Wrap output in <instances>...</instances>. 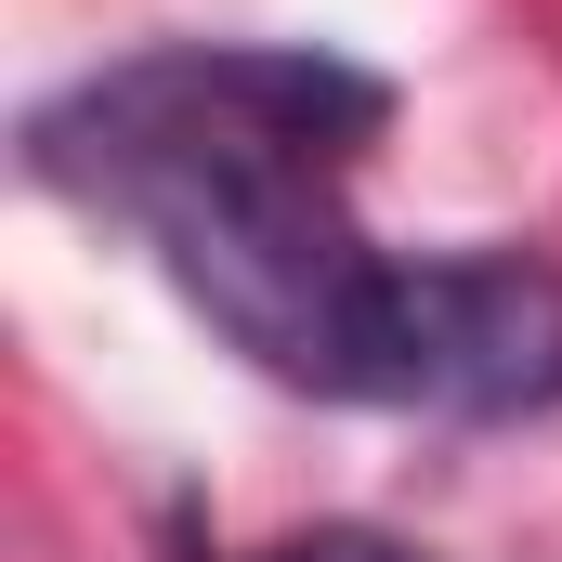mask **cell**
I'll return each mask as SVG.
<instances>
[{
	"mask_svg": "<svg viewBox=\"0 0 562 562\" xmlns=\"http://www.w3.org/2000/svg\"><path fill=\"white\" fill-rule=\"evenodd\" d=\"M393 79L314 40H170L26 119V170L132 223L170 288L288 393L537 419L562 406V262L537 249H380L340 170L380 144Z\"/></svg>",
	"mask_w": 562,
	"mask_h": 562,
	"instance_id": "cell-1",
	"label": "cell"
},
{
	"mask_svg": "<svg viewBox=\"0 0 562 562\" xmlns=\"http://www.w3.org/2000/svg\"><path fill=\"white\" fill-rule=\"evenodd\" d=\"M249 562H431L419 537H380V524H314V537H276Z\"/></svg>",
	"mask_w": 562,
	"mask_h": 562,
	"instance_id": "cell-2",
	"label": "cell"
}]
</instances>
